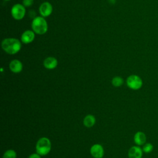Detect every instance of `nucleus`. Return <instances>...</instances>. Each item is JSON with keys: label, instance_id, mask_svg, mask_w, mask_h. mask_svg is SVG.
Wrapping results in <instances>:
<instances>
[{"label": "nucleus", "instance_id": "nucleus-1", "mask_svg": "<svg viewBox=\"0 0 158 158\" xmlns=\"http://www.w3.org/2000/svg\"><path fill=\"white\" fill-rule=\"evenodd\" d=\"M2 49L9 54H15L21 49L20 41L14 38H8L3 40L1 43Z\"/></svg>", "mask_w": 158, "mask_h": 158}, {"label": "nucleus", "instance_id": "nucleus-2", "mask_svg": "<svg viewBox=\"0 0 158 158\" xmlns=\"http://www.w3.org/2000/svg\"><path fill=\"white\" fill-rule=\"evenodd\" d=\"M33 31L38 35L44 34L48 30V23L43 17H36L33 19L31 23Z\"/></svg>", "mask_w": 158, "mask_h": 158}, {"label": "nucleus", "instance_id": "nucleus-3", "mask_svg": "<svg viewBox=\"0 0 158 158\" xmlns=\"http://www.w3.org/2000/svg\"><path fill=\"white\" fill-rule=\"evenodd\" d=\"M51 149V143L49 139L46 137L40 138L36 144V152L40 156H46Z\"/></svg>", "mask_w": 158, "mask_h": 158}, {"label": "nucleus", "instance_id": "nucleus-4", "mask_svg": "<svg viewBox=\"0 0 158 158\" xmlns=\"http://www.w3.org/2000/svg\"><path fill=\"white\" fill-rule=\"evenodd\" d=\"M127 85L128 88L133 90H137L143 85L142 79L136 75H131L127 79Z\"/></svg>", "mask_w": 158, "mask_h": 158}, {"label": "nucleus", "instance_id": "nucleus-5", "mask_svg": "<svg viewBox=\"0 0 158 158\" xmlns=\"http://www.w3.org/2000/svg\"><path fill=\"white\" fill-rule=\"evenodd\" d=\"M11 14L15 20L22 19L25 14V9L23 5L16 4L11 9Z\"/></svg>", "mask_w": 158, "mask_h": 158}, {"label": "nucleus", "instance_id": "nucleus-6", "mask_svg": "<svg viewBox=\"0 0 158 158\" xmlns=\"http://www.w3.org/2000/svg\"><path fill=\"white\" fill-rule=\"evenodd\" d=\"M90 153L94 158H102L104 154L103 147L99 144H94L91 147Z\"/></svg>", "mask_w": 158, "mask_h": 158}, {"label": "nucleus", "instance_id": "nucleus-7", "mask_svg": "<svg viewBox=\"0 0 158 158\" xmlns=\"http://www.w3.org/2000/svg\"><path fill=\"white\" fill-rule=\"evenodd\" d=\"M39 11L42 17H48L52 12V6L48 2H43L40 6Z\"/></svg>", "mask_w": 158, "mask_h": 158}, {"label": "nucleus", "instance_id": "nucleus-8", "mask_svg": "<svg viewBox=\"0 0 158 158\" xmlns=\"http://www.w3.org/2000/svg\"><path fill=\"white\" fill-rule=\"evenodd\" d=\"M143 152V149L140 147L133 146L128 150V158H142Z\"/></svg>", "mask_w": 158, "mask_h": 158}, {"label": "nucleus", "instance_id": "nucleus-9", "mask_svg": "<svg viewBox=\"0 0 158 158\" xmlns=\"http://www.w3.org/2000/svg\"><path fill=\"white\" fill-rule=\"evenodd\" d=\"M35 33L31 30L25 31L21 36V41L23 43L28 44L31 43L35 39Z\"/></svg>", "mask_w": 158, "mask_h": 158}, {"label": "nucleus", "instance_id": "nucleus-10", "mask_svg": "<svg viewBox=\"0 0 158 158\" xmlns=\"http://www.w3.org/2000/svg\"><path fill=\"white\" fill-rule=\"evenodd\" d=\"M9 69L13 73H19L22 70L23 65L18 59L12 60L9 64Z\"/></svg>", "mask_w": 158, "mask_h": 158}, {"label": "nucleus", "instance_id": "nucleus-11", "mask_svg": "<svg viewBox=\"0 0 158 158\" xmlns=\"http://www.w3.org/2000/svg\"><path fill=\"white\" fill-rule=\"evenodd\" d=\"M57 60L53 57H48L43 61V65L48 69H54L57 65Z\"/></svg>", "mask_w": 158, "mask_h": 158}, {"label": "nucleus", "instance_id": "nucleus-12", "mask_svg": "<svg viewBox=\"0 0 158 158\" xmlns=\"http://www.w3.org/2000/svg\"><path fill=\"white\" fill-rule=\"evenodd\" d=\"M134 141L138 146H142L146 143V136L142 131H138L134 136Z\"/></svg>", "mask_w": 158, "mask_h": 158}, {"label": "nucleus", "instance_id": "nucleus-13", "mask_svg": "<svg viewBox=\"0 0 158 158\" xmlns=\"http://www.w3.org/2000/svg\"><path fill=\"white\" fill-rule=\"evenodd\" d=\"M96 123V118L93 115L89 114L85 117L83 119V124L86 127L91 128L94 126Z\"/></svg>", "mask_w": 158, "mask_h": 158}, {"label": "nucleus", "instance_id": "nucleus-14", "mask_svg": "<svg viewBox=\"0 0 158 158\" xmlns=\"http://www.w3.org/2000/svg\"><path fill=\"white\" fill-rule=\"evenodd\" d=\"M112 85L115 87L121 86L123 83V79L118 76L114 77L112 80Z\"/></svg>", "mask_w": 158, "mask_h": 158}, {"label": "nucleus", "instance_id": "nucleus-15", "mask_svg": "<svg viewBox=\"0 0 158 158\" xmlns=\"http://www.w3.org/2000/svg\"><path fill=\"white\" fill-rule=\"evenodd\" d=\"M17 153L13 149H8L6 151L2 156V158H16Z\"/></svg>", "mask_w": 158, "mask_h": 158}, {"label": "nucleus", "instance_id": "nucleus-16", "mask_svg": "<svg viewBox=\"0 0 158 158\" xmlns=\"http://www.w3.org/2000/svg\"><path fill=\"white\" fill-rule=\"evenodd\" d=\"M154 149V146L153 145L150 143H145L143 146V151L145 153H149L151 152Z\"/></svg>", "mask_w": 158, "mask_h": 158}, {"label": "nucleus", "instance_id": "nucleus-17", "mask_svg": "<svg viewBox=\"0 0 158 158\" xmlns=\"http://www.w3.org/2000/svg\"><path fill=\"white\" fill-rule=\"evenodd\" d=\"M33 0H23V5L25 7H30L33 4Z\"/></svg>", "mask_w": 158, "mask_h": 158}, {"label": "nucleus", "instance_id": "nucleus-18", "mask_svg": "<svg viewBox=\"0 0 158 158\" xmlns=\"http://www.w3.org/2000/svg\"><path fill=\"white\" fill-rule=\"evenodd\" d=\"M28 158H41V156L39 154H38L37 152L33 153L29 156Z\"/></svg>", "mask_w": 158, "mask_h": 158}, {"label": "nucleus", "instance_id": "nucleus-19", "mask_svg": "<svg viewBox=\"0 0 158 158\" xmlns=\"http://www.w3.org/2000/svg\"><path fill=\"white\" fill-rule=\"evenodd\" d=\"M5 1H9V0H5Z\"/></svg>", "mask_w": 158, "mask_h": 158}]
</instances>
